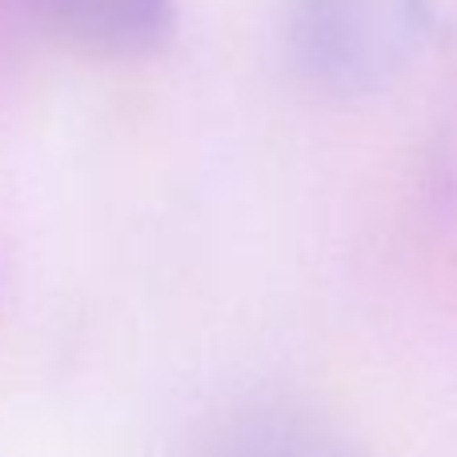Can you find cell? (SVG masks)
I'll use <instances>...</instances> for the list:
<instances>
[{
  "instance_id": "cell-1",
  "label": "cell",
  "mask_w": 457,
  "mask_h": 457,
  "mask_svg": "<svg viewBox=\"0 0 457 457\" xmlns=\"http://www.w3.org/2000/svg\"><path fill=\"white\" fill-rule=\"evenodd\" d=\"M429 29V0H293V48L333 88L394 77Z\"/></svg>"
},
{
  "instance_id": "cell-2",
  "label": "cell",
  "mask_w": 457,
  "mask_h": 457,
  "mask_svg": "<svg viewBox=\"0 0 457 457\" xmlns=\"http://www.w3.org/2000/svg\"><path fill=\"white\" fill-rule=\"evenodd\" d=\"M45 21L101 53L153 48L173 24V0H37Z\"/></svg>"
},
{
  "instance_id": "cell-3",
  "label": "cell",
  "mask_w": 457,
  "mask_h": 457,
  "mask_svg": "<svg viewBox=\"0 0 457 457\" xmlns=\"http://www.w3.org/2000/svg\"><path fill=\"white\" fill-rule=\"evenodd\" d=\"M197 457H357L337 429L297 410L237 413L205 442Z\"/></svg>"
}]
</instances>
